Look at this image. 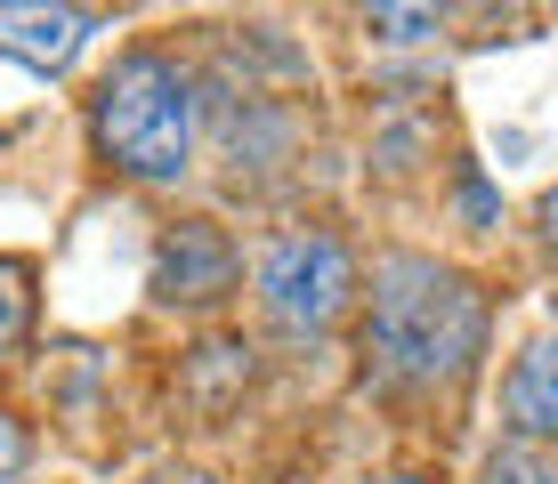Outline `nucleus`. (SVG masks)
I'll return each instance as SVG.
<instances>
[{
    "label": "nucleus",
    "mask_w": 558,
    "mask_h": 484,
    "mask_svg": "<svg viewBox=\"0 0 558 484\" xmlns=\"http://www.w3.org/2000/svg\"><path fill=\"white\" fill-rule=\"evenodd\" d=\"M477 347H486V299L470 275L413 259V250L373 266V356L389 380L446 387L477 363Z\"/></svg>",
    "instance_id": "nucleus-1"
},
{
    "label": "nucleus",
    "mask_w": 558,
    "mask_h": 484,
    "mask_svg": "<svg viewBox=\"0 0 558 484\" xmlns=\"http://www.w3.org/2000/svg\"><path fill=\"white\" fill-rule=\"evenodd\" d=\"M195 122H203V97L186 82V65L162 49L113 57V73L98 82V106H89L98 153L113 170H130L138 186H179L195 170Z\"/></svg>",
    "instance_id": "nucleus-2"
},
{
    "label": "nucleus",
    "mask_w": 558,
    "mask_h": 484,
    "mask_svg": "<svg viewBox=\"0 0 558 484\" xmlns=\"http://www.w3.org/2000/svg\"><path fill=\"white\" fill-rule=\"evenodd\" d=\"M349 299H356V259L340 235L292 226V235H276L259 250V307L283 332H324Z\"/></svg>",
    "instance_id": "nucleus-3"
},
{
    "label": "nucleus",
    "mask_w": 558,
    "mask_h": 484,
    "mask_svg": "<svg viewBox=\"0 0 558 484\" xmlns=\"http://www.w3.org/2000/svg\"><path fill=\"white\" fill-rule=\"evenodd\" d=\"M235 275H243V259H235V243H227V226H210V219H179L154 243V299H170V307L227 299Z\"/></svg>",
    "instance_id": "nucleus-4"
},
{
    "label": "nucleus",
    "mask_w": 558,
    "mask_h": 484,
    "mask_svg": "<svg viewBox=\"0 0 558 484\" xmlns=\"http://www.w3.org/2000/svg\"><path fill=\"white\" fill-rule=\"evenodd\" d=\"M89 41V16L82 9H0V49L25 57L33 73H65Z\"/></svg>",
    "instance_id": "nucleus-5"
},
{
    "label": "nucleus",
    "mask_w": 558,
    "mask_h": 484,
    "mask_svg": "<svg viewBox=\"0 0 558 484\" xmlns=\"http://www.w3.org/2000/svg\"><path fill=\"white\" fill-rule=\"evenodd\" d=\"M502 412H510L518 444H558V339H534L526 356L510 363Z\"/></svg>",
    "instance_id": "nucleus-6"
},
{
    "label": "nucleus",
    "mask_w": 558,
    "mask_h": 484,
    "mask_svg": "<svg viewBox=\"0 0 558 484\" xmlns=\"http://www.w3.org/2000/svg\"><path fill=\"white\" fill-rule=\"evenodd\" d=\"M486 484H558V460L543 452V444H510V452H494Z\"/></svg>",
    "instance_id": "nucleus-7"
},
{
    "label": "nucleus",
    "mask_w": 558,
    "mask_h": 484,
    "mask_svg": "<svg viewBox=\"0 0 558 484\" xmlns=\"http://www.w3.org/2000/svg\"><path fill=\"white\" fill-rule=\"evenodd\" d=\"M364 33H380V41H429V33H446V16L437 9H364Z\"/></svg>",
    "instance_id": "nucleus-8"
},
{
    "label": "nucleus",
    "mask_w": 558,
    "mask_h": 484,
    "mask_svg": "<svg viewBox=\"0 0 558 484\" xmlns=\"http://www.w3.org/2000/svg\"><path fill=\"white\" fill-rule=\"evenodd\" d=\"M25 307H33L25 266H16V259H0V347H16V332H25Z\"/></svg>",
    "instance_id": "nucleus-9"
},
{
    "label": "nucleus",
    "mask_w": 558,
    "mask_h": 484,
    "mask_svg": "<svg viewBox=\"0 0 558 484\" xmlns=\"http://www.w3.org/2000/svg\"><path fill=\"white\" fill-rule=\"evenodd\" d=\"M16 476H25V429L0 412V484H16Z\"/></svg>",
    "instance_id": "nucleus-10"
},
{
    "label": "nucleus",
    "mask_w": 558,
    "mask_h": 484,
    "mask_svg": "<svg viewBox=\"0 0 558 484\" xmlns=\"http://www.w3.org/2000/svg\"><path fill=\"white\" fill-rule=\"evenodd\" d=\"M461 210H470V226H494V194H486V186H477V178H470V186H461Z\"/></svg>",
    "instance_id": "nucleus-11"
},
{
    "label": "nucleus",
    "mask_w": 558,
    "mask_h": 484,
    "mask_svg": "<svg viewBox=\"0 0 558 484\" xmlns=\"http://www.w3.org/2000/svg\"><path fill=\"white\" fill-rule=\"evenodd\" d=\"M154 484H210V476H203V469H162Z\"/></svg>",
    "instance_id": "nucleus-12"
},
{
    "label": "nucleus",
    "mask_w": 558,
    "mask_h": 484,
    "mask_svg": "<svg viewBox=\"0 0 558 484\" xmlns=\"http://www.w3.org/2000/svg\"><path fill=\"white\" fill-rule=\"evenodd\" d=\"M543 226H550V243H558V186H550V202H543Z\"/></svg>",
    "instance_id": "nucleus-13"
},
{
    "label": "nucleus",
    "mask_w": 558,
    "mask_h": 484,
    "mask_svg": "<svg viewBox=\"0 0 558 484\" xmlns=\"http://www.w3.org/2000/svg\"><path fill=\"white\" fill-rule=\"evenodd\" d=\"M364 484H421V476H364Z\"/></svg>",
    "instance_id": "nucleus-14"
}]
</instances>
